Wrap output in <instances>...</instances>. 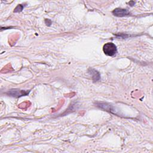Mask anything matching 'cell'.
I'll use <instances>...</instances> for the list:
<instances>
[{
    "label": "cell",
    "mask_w": 153,
    "mask_h": 153,
    "mask_svg": "<svg viewBox=\"0 0 153 153\" xmlns=\"http://www.w3.org/2000/svg\"><path fill=\"white\" fill-rule=\"evenodd\" d=\"M103 53L108 56H114L117 53V48L115 44L112 42H107L103 45Z\"/></svg>",
    "instance_id": "6da1fadb"
},
{
    "label": "cell",
    "mask_w": 153,
    "mask_h": 153,
    "mask_svg": "<svg viewBox=\"0 0 153 153\" xmlns=\"http://www.w3.org/2000/svg\"><path fill=\"white\" fill-rule=\"evenodd\" d=\"M29 90H22L18 88H13L8 90L6 94L8 96L14 97H19L23 96H26L29 93Z\"/></svg>",
    "instance_id": "7a4b0ae2"
},
{
    "label": "cell",
    "mask_w": 153,
    "mask_h": 153,
    "mask_svg": "<svg viewBox=\"0 0 153 153\" xmlns=\"http://www.w3.org/2000/svg\"><path fill=\"white\" fill-rule=\"evenodd\" d=\"M112 14L117 17H124L127 16L131 14L129 11L127 9L121 8H117L112 11Z\"/></svg>",
    "instance_id": "3957f363"
},
{
    "label": "cell",
    "mask_w": 153,
    "mask_h": 153,
    "mask_svg": "<svg viewBox=\"0 0 153 153\" xmlns=\"http://www.w3.org/2000/svg\"><path fill=\"white\" fill-rule=\"evenodd\" d=\"M96 106L101 109H104L105 111H108L109 112L117 114V112L115 111V108L111 105L106 103H103V102H99L96 103Z\"/></svg>",
    "instance_id": "277c9868"
},
{
    "label": "cell",
    "mask_w": 153,
    "mask_h": 153,
    "mask_svg": "<svg viewBox=\"0 0 153 153\" xmlns=\"http://www.w3.org/2000/svg\"><path fill=\"white\" fill-rule=\"evenodd\" d=\"M88 72L90 74V75L91 76V78L93 81L96 82L100 80V74L97 71L92 68H89L88 70Z\"/></svg>",
    "instance_id": "5b68a950"
},
{
    "label": "cell",
    "mask_w": 153,
    "mask_h": 153,
    "mask_svg": "<svg viewBox=\"0 0 153 153\" xmlns=\"http://www.w3.org/2000/svg\"><path fill=\"white\" fill-rule=\"evenodd\" d=\"M26 5H24L23 4H19L14 9V13H19V12H21L23 9L24 8V7H25Z\"/></svg>",
    "instance_id": "8992f818"
},
{
    "label": "cell",
    "mask_w": 153,
    "mask_h": 153,
    "mask_svg": "<svg viewBox=\"0 0 153 153\" xmlns=\"http://www.w3.org/2000/svg\"><path fill=\"white\" fill-rule=\"evenodd\" d=\"M45 24H46L47 26H50L51 24V21L50 19H45Z\"/></svg>",
    "instance_id": "52a82bcc"
}]
</instances>
